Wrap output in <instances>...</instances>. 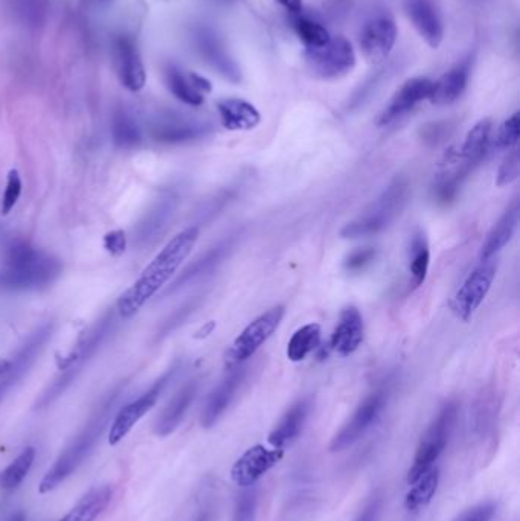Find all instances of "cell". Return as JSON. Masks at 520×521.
<instances>
[{"instance_id":"4dcf8cb0","label":"cell","mask_w":520,"mask_h":521,"mask_svg":"<svg viewBox=\"0 0 520 521\" xmlns=\"http://www.w3.org/2000/svg\"><path fill=\"white\" fill-rule=\"evenodd\" d=\"M165 83L170 92L176 96L177 100L191 107H200L205 103V95L200 93L194 86L193 78L190 74H185L182 69L170 64L165 69Z\"/></svg>"},{"instance_id":"7402d4cb","label":"cell","mask_w":520,"mask_h":521,"mask_svg":"<svg viewBox=\"0 0 520 521\" xmlns=\"http://www.w3.org/2000/svg\"><path fill=\"white\" fill-rule=\"evenodd\" d=\"M473 57L464 58L460 63L455 64L449 72L434 81L432 87L431 101L435 106H449L455 103L469 84L470 74H472Z\"/></svg>"},{"instance_id":"60d3db41","label":"cell","mask_w":520,"mask_h":521,"mask_svg":"<svg viewBox=\"0 0 520 521\" xmlns=\"http://www.w3.org/2000/svg\"><path fill=\"white\" fill-rule=\"evenodd\" d=\"M376 256L377 250L374 249V247H360V249L353 250V252L345 258V270L350 273L362 272V270H365L370 264H373Z\"/></svg>"},{"instance_id":"44dd1931","label":"cell","mask_w":520,"mask_h":521,"mask_svg":"<svg viewBox=\"0 0 520 521\" xmlns=\"http://www.w3.org/2000/svg\"><path fill=\"white\" fill-rule=\"evenodd\" d=\"M406 14L421 39L432 49L440 48L444 37L443 20L432 0H406Z\"/></svg>"},{"instance_id":"7dc6e473","label":"cell","mask_w":520,"mask_h":521,"mask_svg":"<svg viewBox=\"0 0 520 521\" xmlns=\"http://www.w3.org/2000/svg\"><path fill=\"white\" fill-rule=\"evenodd\" d=\"M383 500L382 497L376 496L368 502V505L360 512L356 521H379L382 514Z\"/></svg>"},{"instance_id":"74e56055","label":"cell","mask_w":520,"mask_h":521,"mask_svg":"<svg viewBox=\"0 0 520 521\" xmlns=\"http://www.w3.org/2000/svg\"><path fill=\"white\" fill-rule=\"evenodd\" d=\"M258 493L255 488L238 497L231 521H255L257 518Z\"/></svg>"},{"instance_id":"9c48e42d","label":"cell","mask_w":520,"mask_h":521,"mask_svg":"<svg viewBox=\"0 0 520 521\" xmlns=\"http://www.w3.org/2000/svg\"><path fill=\"white\" fill-rule=\"evenodd\" d=\"M495 261L485 259L467 276L460 290L456 291L452 301H450V310L453 311L458 319L469 320L475 314V311L481 307L484 299L487 298L488 291L492 288L496 278Z\"/></svg>"},{"instance_id":"b9f144b4","label":"cell","mask_w":520,"mask_h":521,"mask_svg":"<svg viewBox=\"0 0 520 521\" xmlns=\"http://www.w3.org/2000/svg\"><path fill=\"white\" fill-rule=\"evenodd\" d=\"M22 194V179L19 171L11 170L8 174L7 188H5L4 199H2V215H8L19 202Z\"/></svg>"},{"instance_id":"5b68a950","label":"cell","mask_w":520,"mask_h":521,"mask_svg":"<svg viewBox=\"0 0 520 521\" xmlns=\"http://www.w3.org/2000/svg\"><path fill=\"white\" fill-rule=\"evenodd\" d=\"M408 197L409 180L403 176L395 177L370 208L356 220L342 227L341 237L345 240H357L380 234L399 217L408 202Z\"/></svg>"},{"instance_id":"e575fe53","label":"cell","mask_w":520,"mask_h":521,"mask_svg":"<svg viewBox=\"0 0 520 521\" xmlns=\"http://www.w3.org/2000/svg\"><path fill=\"white\" fill-rule=\"evenodd\" d=\"M34 459L36 450L33 447L25 448L7 468L0 471V488L7 491L16 490L33 468Z\"/></svg>"},{"instance_id":"9a60e30c","label":"cell","mask_w":520,"mask_h":521,"mask_svg":"<svg viewBox=\"0 0 520 521\" xmlns=\"http://www.w3.org/2000/svg\"><path fill=\"white\" fill-rule=\"evenodd\" d=\"M113 66L122 86L130 92H139L144 89L147 74L138 46L133 39L127 36H119L113 40L112 46Z\"/></svg>"},{"instance_id":"8fae6325","label":"cell","mask_w":520,"mask_h":521,"mask_svg":"<svg viewBox=\"0 0 520 521\" xmlns=\"http://www.w3.org/2000/svg\"><path fill=\"white\" fill-rule=\"evenodd\" d=\"M286 308L283 305L270 308L266 313L261 314L260 317L249 323L248 327L244 328L243 333L235 339L232 345L229 358L235 365L246 362L249 358L257 354L258 349L275 334L278 327L281 325Z\"/></svg>"},{"instance_id":"f1b7e54d","label":"cell","mask_w":520,"mask_h":521,"mask_svg":"<svg viewBox=\"0 0 520 521\" xmlns=\"http://www.w3.org/2000/svg\"><path fill=\"white\" fill-rule=\"evenodd\" d=\"M113 490L110 485L95 486L60 521H95L109 506Z\"/></svg>"},{"instance_id":"7c38bea8","label":"cell","mask_w":520,"mask_h":521,"mask_svg":"<svg viewBox=\"0 0 520 521\" xmlns=\"http://www.w3.org/2000/svg\"><path fill=\"white\" fill-rule=\"evenodd\" d=\"M397 25L388 13H376L363 23L359 45L368 63L380 64L385 61L397 42Z\"/></svg>"},{"instance_id":"d6a6232c","label":"cell","mask_w":520,"mask_h":521,"mask_svg":"<svg viewBox=\"0 0 520 521\" xmlns=\"http://www.w3.org/2000/svg\"><path fill=\"white\" fill-rule=\"evenodd\" d=\"M176 206L177 195L174 192L170 191L162 195L158 203L148 212L144 223H141L139 234L142 235V238L150 240V238H153V235L159 234L164 229L165 224L168 223V220H170L171 215L174 214Z\"/></svg>"},{"instance_id":"f35d334b","label":"cell","mask_w":520,"mask_h":521,"mask_svg":"<svg viewBox=\"0 0 520 521\" xmlns=\"http://www.w3.org/2000/svg\"><path fill=\"white\" fill-rule=\"evenodd\" d=\"M520 136V113L516 112L507 119L499 128L498 136H496V145L502 150L516 147Z\"/></svg>"},{"instance_id":"52a82bcc","label":"cell","mask_w":520,"mask_h":521,"mask_svg":"<svg viewBox=\"0 0 520 521\" xmlns=\"http://www.w3.org/2000/svg\"><path fill=\"white\" fill-rule=\"evenodd\" d=\"M305 64L313 77L336 80L345 77L356 66V52L345 37H330L325 45L305 48Z\"/></svg>"},{"instance_id":"2e32d148","label":"cell","mask_w":520,"mask_h":521,"mask_svg":"<svg viewBox=\"0 0 520 521\" xmlns=\"http://www.w3.org/2000/svg\"><path fill=\"white\" fill-rule=\"evenodd\" d=\"M209 132L211 125L206 122L170 113L155 122L151 135L164 144H187L205 138Z\"/></svg>"},{"instance_id":"bcb514c9","label":"cell","mask_w":520,"mask_h":521,"mask_svg":"<svg viewBox=\"0 0 520 521\" xmlns=\"http://www.w3.org/2000/svg\"><path fill=\"white\" fill-rule=\"evenodd\" d=\"M197 308V301L190 302V304L185 305V307L180 308L179 311L174 313V316H171L170 319L165 322L164 328H162V334L167 336L171 331L176 330L179 325H182L185 320L188 319L191 313Z\"/></svg>"},{"instance_id":"816d5d0a","label":"cell","mask_w":520,"mask_h":521,"mask_svg":"<svg viewBox=\"0 0 520 521\" xmlns=\"http://www.w3.org/2000/svg\"><path fill=\"white\" fill-rule=\"evenodd\" d=\"M7 521H25V514L22 511L16 512Z\"/></svg>"},{"instance_id":"f546056e","label":"cell","mask_w":520,"mask_h":521,"mask_svg":"<svg viewBox=\"0 0 520 521\" xmlns=\"http://www.w3.org/2000/svg\"><path fill=\"white\" fill-rule=\"evenodd\" d=\"M409 273H411L412 288H418L426 281L429 264H431V249L423 231H415L409 241Z\"/></svg>"},{"instance_id":"f6af8a7d","label":"cell","mask_w":520,"mask_h":521,"mask_svg":"<svg viewBox=\"0 0 520 521\" xmlns=\"http://www.w3.org/2000/svg\"><path fill=\"white\" fill-rule=\"evenodd\" d=\"M104 247L112 255L119 256L126 252L127 237L124 231H113L104 237Z\"/></svg>"},{"instance_id":"83f0119b","label":"cell","mask_w":520,"mask_h":521,"mask_svg":"<svg viewBox=\"0 0 520 521\" xmlns=\"http://www.w3.org/2000/svg\"><path fill=\"white\" fill-rule=\"evenodd\" d=\"M519 223V202L514 200L507 211L499 218L498 223L493 226L492 231L488 232L484 244L481 247V261L492 259L496 253L501 252L516 232Z\"/></svg>"},{"instance_id":"4316f807","label":"cell","mask_w":520,"mask_h":521,"mask_svg":"<svg viewBox=\"0 0 520 521\" xmlns=\"http://www.w3.org/2000/svg\"><path fill=\"white\" fill-rule=\"evenodd\" d=\"M199 49L212 68L232 83H240L241 74L237 63L229 57L225 46L219 37L211 31H202L199 34Z\"/></svg>"},{"instance_id":"d590c367","label":"cell","mask_w":520,"mask_h":521,"mask_svg":"<svg viewBox=\"0 0 520 521\" xmlns=\"http://www.w3.org/2000/svg\"><path fill=\"white\" fill-rule=\"evenodd\" d=\"M112 136L116 147L132 150L141 144L142 136L135 119L127 112H116L112 122Z\"/></svg>"},{"instance_id":"d6986e66","label":"cell","mask_w":520,"mask_h":521,"mask_svg":"<svg viewBox=\"0 0 520 521\" xmlns=\"http://www.w3.org/2000/svg\"><path fill=\"white\" fill-rule=\"evenodd\" d=\"M246 372L248 371L243 366H231L225 378L209 394L202 412V426L205 429L214 426L219 421L220 416L231 406L232 400H234L238 389L246 378Z\"/></svg>"},{"instance_id":"cb8c5ba5","label":"cell","mask_w":520,"mask_h":521,"mask_svg":"<svg viewBox=\"0 0 520 521\" xmlns=\"http://www.w3.org/2000/svg\"><path fill=\"white\" fill-rule=\"evenodd\" d=\"M310 410H312V401L309 398L299 400L298 403L293 404L283 418L280 419L275 429L270 432L267 442L273 448H280L284 450L287 445L295 442L304 430L305 422L309 418Z\"/></svg>"},{"instance_id":"c3c4849f","label":"cell","mask_w":520,"mask_h":521,"mask_svg":"<svg viewBox=\"0 0 520 521\" xmlns=\"http://www.w3.org/2000/svg\"><path fill=\"white\" fill-rule=\"evenodd\" d=\"M191 78H193L194 86H196V89L199 90L200 93H203V95H205V93H211L212 84L209 83L205 77L191 72Z\"/></svg>"},{"instance_id":"4fadbf2b","label":"cell","mask_w":520,"mask_h":521,"mask_svg":"<svg viewBox=\"0 0 520 521\" xmlns=\"http://www.w3.org/2000/svg\"><path fill=\"white\" fill-rule=\"evenodd\" d=\"M52 334H54V323H46L39 330L34 331L26 340L25 345L19 349L16 357L11 360L10 371L0 378V403L25 378L29 369L33 368L37 358L45 349L46 343L49 342V339H52Z\"/></svg>"},{"instance_id":"d4e9b609","label":"cell","mask_w":520,"mask_h":521,"mask_svg":"<svg viewBox=\"0 0 520 521\" xmlns=\"http://www.w3.org/2000/svg\"><path fill=\"white\" fill-rule=\"evenodd\" d=\"M197 392H199V381L193 380L185 384L182 389L171 398L170 403L167 404L158 421H156L155 432L158 436H168L180 426L191 404L196 400Z\"/></svg>"},{"instance_id":"e0dca14e","label":"cell","mask_w":520,"mask_h":521,"mask_svg":"<svg viewBox=\"0 0 520 521\" xmlns=\"http://www.w3.org/2000/svg\"><path fill=\"white\" fill-rule=\"evenodd\" d=\"M238 237H240V234L229 235L225 240L219 241L216 246L206 250L194 263H191L187 269L183 270L182 275L174 281L168 293H173V291L179 290V288L185 287V285L191 284V282L206 278L214 270L219 269L225 263V259L231 255L232 250H234Z\"/></svg>"},{"instance_id":"db71d44e","label":"cell","mask_w":520,"mask_h":521,"mask_svg":"<svg viewBox=\"0 0 520 521\" xmlns=\"http://www.w3.org/2000/svg\"><path fill=\"white\" fill-rule=\"evenodd\" d=\"M200 521H203V520H200Z\"/></svg>"},{"instance_id":"3957f363","label":"cell","mask_w":520,"mask_h":521,"mask_svg":"<svg viewBox=\"0 0 520 521\" xmlns=\"http://www.w3.org/2000/svg\"><path fill=\"white\" fill-rule=\"evenodd\" d=\"M116 395H110L92 418L87 422L86 427L78 433L77 438L65 448V451L58 456L51 470L46 473L40 482V494H48L54 491L61 482H65L77 468L89 458V454L94 451L95 445L100 441L109 424L113 406H115Z\"/></svg>"},{"instance_id":"681fc988","label":"cell","mask_w":520,"mask_h":521,"mask_svg":"<svg viewBox=\"0 0 520 521\" xmlns=\"http://www.w3.org/2000/svg\"><path fill=\"white\" fill-rule=\"evenodd\" d=\"M277 2L284 8V10L292 13L293 16L302 13V0H277Z\"/></svg>"},{"instance_id":"f907efd6","label":"cell","mask_w":520,"mask_h":521,"mask_svg":"<svg viewBox=\"0 0 520 521\" xmlns=\"http://www.w3.org/2000/svg\"><path fill=\"white\" fill-rule=\"evenodd\" d=\"M11 368V360H4L0 358V378L4 377Z\"/></svg>"},{"instance_id":"ab89813d","label":"cell","mask_w":520,"mask_h":521,"mask_svg":"<svg viewBox=\"0 0 520 521\" xmlns=\"http://www.w3.org/2000/svg\"><path fill=\"white\" fill-rule=\"evenodd\" d=\"M453 132V124L449 121L429 122L423 125L420 130L421 141L426 145H438L449 138L450 133Z\"/></svg>"},{"instance_id":"8d00e7d4","label":"cell","mask_w":520,"mask_h":521,"mask_svg":"<svg viewBox=\"0 0 520 521\" xmlns=\"http://www.w3.org/2000/svg\"><path fill=\"white\" fill-rule=\"evenodd\" d=\"M292 25L293 31L296 32L298 39L304 43L305 48H318V46L325 45L330 40L331 36L328 29L312 17L295 14Z\"/></svg>"},{"instance_id":"836d02e7","label":"cell","mask_w":520,"mask_h":521,"mask_svg":"<svg viewBox=\"0 0 520 521\" xmlns=\"http://www.w3.org/2000/svg\"><path fill=\"white\" fill-rule=\"evenodd\" d=\"M321 343V327L318 323H309L299 328L287 343V357L290 362H302L310 352L315 351Z\"/></svg>"},{"instance_id":"7a4b0ae2","label":"cell","mask_w":520,"mask_h":521,"mask_svg":"<svg viewBox=\"0 0 520 521\" xmlns=\"http://www.w3.org/2000/svg\"><path fill=\"white\" fill-rule=\"evenodd\" d=\"M61 263L28 243H14L8 250L0 285L10 290H40L60 276Z\"/></svg>"},{"instance_id":"30bf717a","label":"cell","mask_w":520,"mask_h":521,"mask_svg":"<svg viewBox=\"0 0 520 521\" xmlns=\"http://www.w3.org/2000/svg\"><path fill=\"white\" fill-rule=\"evenodd\" d=\"M386 403H388V392L385 389L376 390L373 394L368 395L359 404L353 416L345 422V426L339 430L338 435L334 436L330 444V451L333 453L344 451L356 444L374 426V422L382 415Z\"/></svg>"},{"instance_id":"ffe728a7","label":"cell","mask_w":520,"mask_h":521,"mask_svg":"<svg viewBox=\"0 0 520 521\" xmlns=\"http://www.w3.org/2000/svg\"><path fill=\"white\" fill-rule=\"evenodd\" d=\"M493 122L490 118L481 119L475 127L470 130L469 135L466 136L463 147L460 153L456 154V168L455 173L463 177L464 180L469 177V174L481 164L485 154H487L490 141H492Z\"/></svg>"},{"instance_id":"1f68e13d","label":"cell","mask_w":520,"mask_h":521,"mask_svg":"<svg viewBox=\"0 0 520 521\" xmlns=\"http://www.w3.org/2000/svg\"><path fill=\"white\" fill-rule=\"evenodd\" d=\"M412 485H414V488H411V491L406 494L405 506L408 511H418V509L429 505L434 499L438 485H440V468H429Z\"/></svg>"},{"instance_id":"277c9868","label":"cell","mask_w":520,"mask_h":521,"mask_svg":"<svg viewBox=\"0 0 520 521\" xmlns=\"http://www.w3.org/2000/svg\"><path fill=\"white\" fill-rule=\"evenodd\" d=\"M115 325V314L112 311H107L94 327L90 328L83 337H81L78 345L75 346L74 351L58 363L61 375L43 392L40 400L37 401V409L48 407L49 404L54 403L75 380L78 375L83 372L84 366L89 363L90 358L97 354L100 346L103 345L104 340L109 336L110 331Z\"/></svg>"},{"instance_id":"f5cc1de1","label":"cell","mask_w":520,"mask_h":521,"mask_svg":"<svg viewBox=\"0 0 520 521\" xmlns=\"http://www.w3.org/2000/svg\"><path fill=\"white\" fill-rule=\"evenodd\" d=\"M94 2H97V4H107L110 0H94Z\"/></svg>"},{"instance_id":"ac0fdd59","label":"cell","mask_w":520,"mask_h":521,"mask_svg":"<svg viewBox=\"0 0 520 521\" xmlns=\"http://www.w3.org/2000/svg\"><path fill=\"white\" fill-rule=\"evenodd\" d=\"M432 87H434V81L429 80V78L417 77L406 81L395 92L392 100L389 101L388 106L383 110L379 118V125L391 124V122L397 121L406 113L411 112L417 104L423 103L424 100H429Z\"/></svg>"},{"instance_id":"ba28073f","label":"cell","mask_w":520,"mask_h":521,"mask_svg":"<svg viewBox=\"0 0 520 521\" xmlns=\"http://www.w3.org/2000/svg\"><path fill=\"white\" fill-rule=\"evenodd\" d=\"M177 371H179V366H173V368L168 369L147 392H144L141 397L136 398L135 401L122 407V409L116 413L109 430L110 445L119 444L122 439L126 438V436L132 432L133 427L156 406L159 397H161L168 383L173 380Z\"/></svg>"},{"instance_id":"8992f818","label":"cell","mask_w":520,"mask_h":521,"mask_svg":"<svg viewBox=\"0 0 520 521\" xmlns=\"http://www.w3.org/2000/svg\"><path fill=\"white\" fill-rule=\"evenodd\" d=\"M456 418H458V404L455 401H449L441 407L437 418L432 421L431 426L424 432L423 438L418 444L414 464L408 471V479H406L409 485L417 482L421 474L434 467L444 448L449 444Z\"/></svg>"},{"instance_id":"5bb4252c","label":"cell","mask_w":520,"mask_h":521,"mask_svg":"<svg viewBox=\"0 0 520 521\" xmlns=\"http://www.w3.org/2000/svg\"><path fill=\"white\" fill-rule=\"evenodd\" d=\"M283 458L284 450L280 448H267L263 444L254 445L244 451L232 467V482L240 488H251Z\"/></svg>"},{"instance_id":"484cf974","label":"cell","mask_w":520,"mask_h":521,"mask_svg":"<svg viewBox=\"0 0 520 521\" xmlns=\"http://www.w3.org/2000/svg\"><path fill=\"white\" fill-rule=\"evenodd\" d=\"M220 121L223 127L231 132H246L257 127L261 122V115L251 103L238 98H228L217 104Z\"/></svg>"},{"instance_id":"7bdbcfd3","label":"cell","mask_w":520,"mask_h":521,"mask_svg":"<svg viewBox=\"0 0 520 521\" xmlns=\"http://www.w3.org/2000/svg\"><path fill=\"white\" fill-rule=\"evenodd\" d=\"M520 173V157L519 150L514 148L513 151H510L507 157H505L504 162H502L501 167H499L498 171V179H496V185L498 186H507L511 185V183L516 182L517 177H519Z\"/></svg>"},{"instance_id":"ee69618b","label":"cell","mask_w":520,"mask_h":521,"mask_svg":"<svg viewBox=\"0 0 520 521\" xmlns=\"http://www.w3.org/2000/svg\"><path fill=\"white\" fill-rule=\"evenodd\" d=\"M496 514V505L493 502H482L479 505L466 509L453 521H492Z\"/></svg>"},{"instance_id":"6da1fadb","label":"cell","mask_w":520,"mask_h":521,"mask_svg":"<svg viewBox=\"0 0 520 521\" xmlns=\"http://www.w3.org/2000/svg\"><path fill=\"white\" fill-rule=\"evenodd\" d=\"M199 234V227L191 226L173 237V240L145 267L141 278L118 299L116 310L119 316L124 319L135 316L173 278L174 273L196 246Z\"/></svg>"},{"instance_id":"603a6c76","label":"cell","mask_w":520,"mask_h":521,"mask_svg":"<svg viewBox=\"0 0 520 521\" xmlns=\"http://www.w3.org/2000/svg\"><path fill=\"white\" fill-rule=\"evenodd\" d=\"M363 340V319L360 311L356 307H347L342 310L339 316L338 325L334 328L331 336L330 346L339 355L353 354L362 345Z\"/></svg>"}]
</instances>
